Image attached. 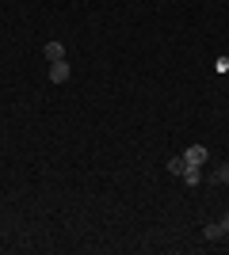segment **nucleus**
Listing matches in <instances>:
<instances>
[{
	"instance_id": "obj_1",
	"label": "nucleus",
	"mask_w": 229,
	"mask_h": 255,
	"mask_svg": "<svg viewBox=\"0 0 229 255\" xmlns=\"http://www.w3.org/2000/svg\"><path fill=\"white\" fill-rule=\"evenodd\" d=\"M69 76H73V65H69L65 57H61V61H50V80H54V84H65Z\"/></svg>"
},
{
	"instance_id": "obj_2",
	"label": "nucleus",
	"mask_w": 229,
	"mask_h": 255,
	"mask_svg": "<svg viewBox=\"0 0 229 255\" xmlns=\"http://www.w3.org/2000/svg\"><path fill=\"white\" fill-rule=\"evenodd\" d=\"M180 179H184L187 187H199V183H203V164H187V168H184V175H180Z\"/></svg>"
},
{
	"instance_id": "obj_3",
	"label": "nucleus",
	"mask_w": 229,
	"mask_h": 255,
	"mask_svg": "<svg viewBox=\"0 0 229 255\" xmlns=\"http://www.w3.org/2000/svg\"><path fill=\"white\" fill-rule=\"evenodd\" d=\"M207 156H210L207 145H191V149H184V160H187V164H207Z\"/></svg>"
},
{
	"instance_id": "obj_4",
	"label": "nucleus",
	"mask_w": 229,
	"mask_h": 255,
	"mask_svg": "<svg viewBox=\"0 0 229 255\" xmlns=\"http://www.w3.org/2000/svg\"><path fill=\"white\" fill-rule=\"evenodd\" d=\"M42 53H46V61H61V57H65V46L57 42V38H50V42L42 46Z\"/></svg>"
},
{
	"instance_id": "obj_5",
	"label": "nucleus",
	"mask_w": 229,
	"mask_h": 255,
	"mask_svg": "<svg viewBox=\"0 0 229 255\" xmlns=\"http://www.w3.org/2000/svg\"><path fill=\"white\" fill-rule=\"evenodd\" d=\"M207 183H229V160H226V164H218V168H214V175H210Z\"/></svg>"
},
{
	"instance_id": "obj_6",
	"label": "nucleus",
	"mask_w": 229,
	"mask_h": 255,
	"mask_svg": "<svg viewBox=\"0 0 229 255\" xmlns=\"http://www.w3.org/2000/svg\"><path fill=\"white\" fill-rule=\"evenodd\" d=\"M203 236H207V240H222L226 233H222V225H218V221H210L207 229H203Z\"/></svg>"
},
{
	"instance_id": "obj_7",
	"label": "nucleus",
	"mask_w": 229,
	"mask_h": 255,
	"mask_svg": "<svg viewBox=\"0 0 229 255\" xmlns=\"http://www.w3.org/2000/svg\"><path fill=\"white\" fill-rule=\"evenodd\" d=\"M184 168H187L184 156H172V160H168V171H172V175H184Z\"/></svg>"
},
{
	"instance_id": "obj_8",
	"label": "nucleus",
	"mask_w": 229,
	"mask_h": 255,
	"mask_svg": "<svg viewBox=\"0 0 229 255\" xmlns=\"http://www.w3.org/2000/svg\"><path fill=\"white\" fill-rule=\"evenodd\" d=\"M218 225H222V233H226V236H229V213H226V217H222V221H218Z\"/></svg>"
}]
</instances>
